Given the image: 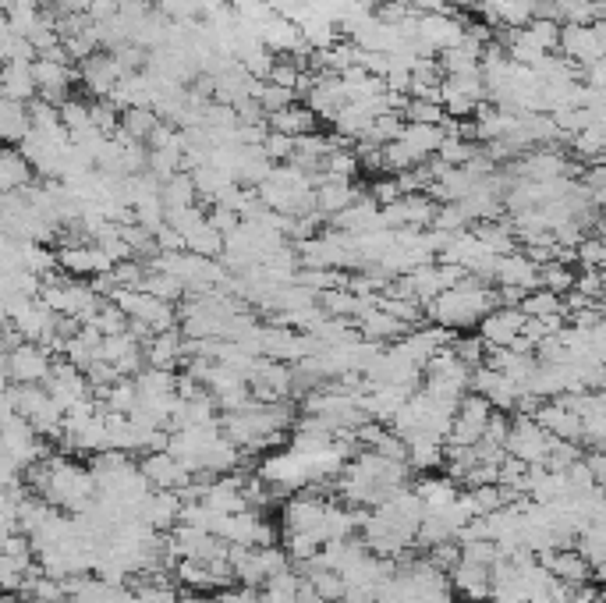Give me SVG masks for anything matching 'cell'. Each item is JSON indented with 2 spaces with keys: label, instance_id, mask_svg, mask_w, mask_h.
<instances>
[{
  "label": "cell",
  "instance_id": "1",
  "mask_svg": "<svg viewBox=\"0 0 606 603\" xmlns=\"http://www.w3.org/2000/svg\"><path fill=\"white\" fill-rule=\"evenodd\" d=\"M493 306H497V295H493L490 284L465 274L461 284H454V288H447L443 295H436L433 302H426V306H422V316H429L436 327L454 334V330L479 327V320L490 313Z\"/></svg>",
  "mask_w": 606,
  "mask_h": 603
},
{
  "label": "cell",
  "instance_id": "2",
  "mask_svg": "<svg viewBox=\"0 0 606 603\" xmlns=\"http://www.w3.org/2000/svg\"><path fill=\"white\" fill-rule=\"evenodd\" d=\"M110 298H114V306L128 316V323H139V327H146L149 334L174 330V323H178V309H174L171 302L146 295V291H139V288H117Z\"/></svg>",
  "mask_w": 606,
  "mask_h": 603
},
{
  "label": "cell",
  "instance_id": "3",
  "mask_svg": "<svg viewBox=\"0 0 606 603\" xmlns=\"http://www.w3.org/2000/svg\"><path fill=\"white\" fill-rule=\"evenodd\" d=\"M553 440L557 437H550L532 416H514L511 423H507L504 455L518 458V462H525V465H543L546 455H550Z\"/></svg>",
  "mask_w": 606,
  "mask_h": 603
},
{
  "label": "cell",
  "instance_id": "4",
  "mask_svg": "<svg viewBox=\"0 0 606 603\" xmlns=\"http://www.w3.org/2000/svg\"><path fill=\"white\" fill-rule=\"evenodd\" d=\"M50 366H54V355L47 348L36 345V341H18L4 359V376H8V384L18 387H43Z\"/></svg>",
  "mask_w": 606,
  "mask_h": 603
},
{
  "label": "cell",
  "instance_id": "5",
  "mask_svg": "<svg viewBox=\"0 0 606 603\" xmlns=\"http://www.w3.org/2000/svg\"><path fill=\"white\" fill-rule=\"evenodd\" d=\"M560 57H568L575 68H585V64L603 61V47H606V29L603 22L592 25H560Z\"/></svg>",
  "mask_w": 606,
  "mask_h": 603
},
{
  "label": "cell",
  "instance_id": "6",
  "mask_svg": "<svg viewBox=\"0 0 606 603\" xmlns=\"http://www.w3.org/2000/svg\"><path fill=\"white\" fill-rule=\"evenodd\" d=\"M433 213H436L433 199H429L426 192H415V196H401L390 206H383L380 217H383V228H390V231H401V228L422 231L433 224Z\"/></svg>",
  "mask_w": 606,
  "mask_h": 603
},
{
  "label": "cell",
  "instance_id": "7",
  "mask_svg": "<svg viewBox=\"0 0 606 603\" xmlns=\"http://www.w3.org/2000/svg\"><path fill=\"white\" fill-rule=\"evenodd\" d=\"M54 256H57V267H61L68 277H78V281H86V277H96V274H107V270L114 267L110 256L96 242L61 245Z\"/></svg>",
  "mask_w": 606,
  "mask_h": 603
},
{
  "label": "cell",
  "instance_id": "8",
  "mask_svg": "<svg viewBox=\"0 0 606 603\" xmlns=\"http://www.w3.org/2000/svg\"><path fill=\"white\" fill-rule=\"evenodd\" d=\"M539 564L553 579H560L564 586H582V582H599V575L589 568L582 554L575 547H560V550H543L539 554Z\"/></svg>",
  "mask_w": 606,
  "mask_h": 603
},
{
  "label": "cell",
  "instance_id": "9",
  "mask_svg": "<svg viewBox=\"0 0 606 603\" xmlns=\"http://www.w3.org/2000/svg\"><path fill=\"white\" fill-rule=\"evenodd\" d=\"M521 323H525V316L518 306H493L479 320V341L486 348H507L521 334Z\"/></svg>",
  "mask_w": 606,
  "mask_h": 603
},
{
  "label": "cell",
  "instance_id": "10",
  "mask_svg": "<svg viewBox=\"0 0 606 603\" xmlns=\"http://www.w3.org/2000/svg\"><path fill=\"white\" fill-rule=\"evenodd\" d=\"M43 387H47L50 398L64 408H71L75 401L89 398V384H86V373L82 369H75L71 362H54L47 373V380H43Z\"/></svg>",
  "mask_w": 606,
  "mask_h": 603
},
{
  "label": "cell",
  "instance_id": "11",
  "mask_svg": "<svg viewBox=\"0 0 606 603\" xmlns=\"http://www.w3.org/2000/svg\"><path fill=\"white\" fill-rule=\"evenodd\" d=\"M178 515H181V497L174 490H149L139 501V508H135V518L142 525H149L153 533H164V529L178 525Z\"/></svg>",
  "mask_w": 606,
  "mask_h": 603
},
{
  "label": "cell",
  "instance_id": "12",
  "mask_svg": "<svg viewBox=\"0 0 606 603\" xmlns=\"http://www.w3.org/2000/svg\"><path fill=\"white\" fill-rule=\"evenodd\" d=\"M139 472L146 476V483L153 486V490H174V494H178L181 486H188V476H192V472H188L174 455H167V451L146 455L139 465Z\"/></svg>",
  "mask_w": 606,
  "mask_h": 603
},
{
  "label": "cell",
  "instance_id": "13",
  "mask_svg": "<svg viewBox=\"0 0 606 603\" xmlns=\"http://www.w3.org/2000/svg\"><path fill=\"white\" fill-rule=\"evenodd\" d=\"M366 188H358L355 181H337V178H319L312 181V196H316V210L323 217H337L344 206H351Z\"/></svg>",
  "mask_w": 606,
  "mask_h": 603
},
{
  "label": "cell",
  "instance_id": "14",
  "mask_svg": "<svg viewBox=\"0 0 606 603\" xmlns=\"http://www.w3.org/2000/svg\"><path fill=\"white\" fill-rule=\"evenodd\" d=\"M78 79H82V86H86L93 96L107 100V96L114 93L117 82H121V68H117V61L110 54H93V57H86V61H82V68H78Z\"/></svg>",
  "mask_w": 606,
  "mask_h": 603
},
{
  "label": "cell",
  "instance_id": "15",
  "mask_svg": "<svg viewBox=\"0 0 606 603\" xmlns=\"http://www.w3.org/2000/svg\"><path fill=\"white\" fill-rule=\"evenodd\" d=\"M355 330L362 341H373V345H394V341H401L404 334H408V323L394 320L390 313H383V309H369V313H362L355 320Z\"/></svg>",
  "mask_w": 606,
  "mask_h": 603
},
{
  "label": "cell",
  "instance_id": "16",
  "mask_svg": "<svg viewBox=\"0 0 606 603\" xmlns=\"http://www.w3.org/2000/svg\"><path fill=\"white\" fill-rule=\"evenodd\" d=\"M334 228L337 231H348V235H366V231H380L383 228V217H380V206L369 199V192L355 199L351 206H344L341 213L334 217Z\"/></svg>",
  "mask_w": 606,
  "mask_h": 603
},
{
  "label": "cell",
  "instance_id": "17",
  "mask_svg": "<svg viewBox=\"0 0 606 603\" xmlns=\"http://www.w3.org/2000/svg\"><path fill=\"white\" fill-rule=\"evenodd\" d=\"M493 281L507 284V288L532 291L539 288V267L532 263L525 252H511V256H497V267H493Z\"/></svg>",
  "mask_w": 606,
  "mask_h": 603
},
{
  "label": "cell",
  "instance_id": "18",
  "mask_svg": "<svg viewBox=\"0 0 606 603\" xmlns=\"http://www.w3.org/2000/svg\"><path fill=\"white\" fill-rule=\"evenodd\" d=\"M447 586H454V593H461L465 600L472 603H482L490 596V568H482V564H472V561H458L447 572Z\"/></svg>",
  "mask_w": 606,
  "mask_h": 603
},
{
  "label": "cell",
  "instance_id": "19",
  "mask_svg": "<svg viewBox=\"0 0 606 603\" xmlns=\"http://www.w3.org/2000/svg\"><path fill=\"white\" fill-rule=\"evenodd\" d=\"M266 128H270V132H280V135H291V139H298V135L316 132L319 118L312 114L309 107H305V103H291V107L266 114Z\"/></svg>",
  "mask_w": 606,
  "mask_h": 603
},
{
  "label": "cell",
  "instance_id": "20",
  "mask_svg": "<svg viewBox=\"0 0 606 603\" xmlns=\"http://www.w3.org/2000/svg\"><path fill=\"white\" fill-rule=\"evenodd\" d=\"M25 185H32V167L25 164L18 149L0 142V196H11V192H18Z\"/></svg>",
  "mask_w": 606,
  "mask_h": 603
},
{
  "label": "cell",
  "instance_id": "21",
  "mask_svg": "<svg viewBox=\"0 0 606 603\" xmlns=\"http://www.w3.org/2000/svg\"><path fill=\"white\" fill-rule=\"evenodd\" d=\"M461 490H458V483H454L451 476H426L422 479L419 486H415V497L422 501V511H440V508H447V504L458 497Z\"/></svg>",
  "mask_w": 606,
  "mask_h": 603
},
{
  "label": "cell",
  "instance_id": "22",
  "mask_svg": "<svg viewBox=\"0 0 606 603\" xmlns=\"http://www.w3.org/2000/svg\"><path fill=\"white\" fill-rule=\"evenodd\" d=\"M25 132H29V107L15 100H4L0 96V142L11 146V142H22Z\"/></svg>",
  "mask_w": 606,
  "mask_h": 603
},
{
  "label": "cell",
  "instance_id": "23",
  "mask_svg": "<svg viewBox=\"0 0 606 603\" xmlns=\"http://www.w3.org/2000/svg\"><path fill=\"white\" fill-rule=\"evenodd\" d=\"M575 274L578 270L571 267V263H560V259H550V263H543L539 267V288L553 291V295H568V291H575Z\"/></svg>",
  "mask_w": 606,
  "mask_h": 603
},
{
  "label": "cell",
  "instance_id": "24",
  "mask_svg": "<svg viewBox=\"0 0 606 603\" xmlns=\"http://www.w3.org/2000/svg\"><path fill=\"white\" fill-rule=\"evenodd\" d=\"M160 203H164V210H181V206H192L195 203L192 174L178 171L174 178H167L164 185H160Z\"/></svg>",
  "mask_w": 606,
  "mask_h": 603
},
{
  "label": "cell",
  "instance_id": "25",
  "mask_svg": "<svg viewBox=\"0 0 606 603\" xmlns=\"http://www.w3.org/2000/svg\"><path fill=\"white\" fill-rule=\"evenodd\" d=\"M156 110H149V107H128V110H121V121H117V128L128 135L132 142H146L149 139V132L156 128Z\"/></svg>",
  "mask_w": 606,
  "mask_h": 603
},
{
  "label": "cell",
  "instance_id": "26",
  "mask_svg": "<svg viewBox=\"0 0 606 603\" xmlns=\"http://www.w3.org/2000/svg\"><path fill=\"white\" fill-rule=\"evenodd\" d=\"M518 309L525 320H532V316H557V313H564V298L553 295V291H546V288H532L529 295L518 302Z\"/></svg>",
  "mask_w": 606,
  "mask_h": 603
},
{
  "label": "cell",
  "instance_id": "27",
  "mask_svg": "<svg viewBox=\"0 0 606 603\" xmlns=\"http://www.w3.org/2000/svg\"><path fill=\"white\" fill-rule=\"evenodd\" d=\"M185 252L202 256V259H220V252H224V235H220V231H213L210 220H206L199 231H192V235L185 238Z\"/></svg>",
  "mask_w": 606,
  "mask_h": 603
},
{
  "label": "cell",
  "instance_id": "28",
  "mask_svg": "<svg viewBox=\"0 0 606 603\" xmlns=\"http://www.w3.org/2000/svg\"><path fill=\"white\" fill-rule=\"evenodd\" d=\"M397 139L408 142V146H412L415 153H422V157H433L436 146L443 142V132L436 125H404Z\"/></svg>",
  "mask_w": 606,
  "mask_h": 603
},
{
  "label": "cell",
  "instance_id": "29",
  "mask_svg": "<svg viewBox=\"0 0 606 603\" xmlns=\"http://www.w3.org/2000/svg\"><path fill=\"white\" fill-rule=\"evenodd\" d=\"M139 291H146V295H153V298H164V302H174V298H181V284L174 281L171 274H164V270H156V267H146Z\"/></svg>",
  "mask_w": 606,
  "mask_h": 603
},
{
  "label": "cell",
  "instance_id": "30",
  "mask_svg": "<svg viewBox=\"0 0 606 603\" xmlns=\"http://www.w3.org/2000/svg\"><path fill=\"white\" fill-rule=\"evenodd\" d=\"M479 153V142H468V139H443L440 146H436L433 157L443 160L447 167H465L468 160Z\"/></svg>",
  "mask_w": 606,
  "mask_h": 603
},
{
  "label": "cell",
  "instance_id": "31",
  "mask_svg": "<svg viewBox=\"0 0 606 603\" xmlns=\"http://www.w3.org/2000/svg\"><path fill=\"white\" fill-rule=\"evenodd\" d=\"M404 125H440L443 107L436 100H408L401 107Z\"/></svg>",
  "mask_w": 606,
  "mask_h": 603
},
{
  "label": "cell",
  "instance_id": "32",
  "mask_svg": "<svg viewBox=\"0 0 606 603\" xmlns=\"http://www.w3.org/2000/svg\"><path fill=\"white\" fill-rule=\"evenodd\" d=\"M575 263H578V270H603L606 245L599 242L596 235H585L582 242L575 245Z\"/></svg>",
  "mask_w": 606,
  "mask_h": 603
},
{
  "label": "cell",
  "instance_id": "33",
  "mask_svg": "<svg viewBox=\"0 0 606 603\" xmlns=\"http://www.w3.org/2000/svg\"><path fill=\"white\" fill-rule=\"evenodd\" d=\"M525 29H529V36L539 43V50H546V54H553V50H557V40H560V22H557V18H532Z\"/></svg>",
  "mask_w": 606,
  "mask_h": 603
},
{
  "label": "cell",
  "instance_id": "34",
  "mask_svg": "<svg viewBox=\"0 0 606 603\" xmlns=\"http://www.w3.org/2000/svg\"><path fill=\"white\" fill-rule=\"evenodd\" d=\"M451 352L458 355V359L465 362L468 369L482 366V359H486V345L479 341V334H472V337H454V341H451Z\"/></svg>",
  "mask_w": 606,
  "mask_h": 603
},
{
  "label": "cell",
  "instance_id": "35",
  "mask_svg": "<svg viewBox=\"0 0 606 603\" xmlns=\"http://www.w3.org/2000/svg\"><path fill=\"white\" fill-rule=\"evenodd\" d=\"M298 75H302V68H295V64L284 57V61H277L273 64V71H270V79L266 82H273V86H280V89H291L295 93V86H298Z\"/></svg>",
  "mask_w": 606,
  "mask_h": 603
},
{
  "label": "cell",
  "instance_id": "36",
  "mask_svg": "<svg viewBox=\"0 0 606 603\" xmlns=\"http://www.w3.org/2000/svg\"><path fill=\"white\" fill-rule=\"evenodd\" d=\"M369 199L383 210V206H390L394 199H401V188H397L394 178H376L373 185H369Z\"/></svg>",
  "mask_w": 606,
  "mask_h": 603
},
{
  "label": "cell",
  "instance_id": "37",
  "mask_svg": "<svg viewBox=\"0 0 606 603\" xmlns=\"http://www.w3.org/2000/svg\"><path fill=\"white\" fill-rule=\"evenodd\" d=\"M153 242L160 252H185V235L174 231L171 224H160V228L153 231Z\"/></svg>",
  "mask_w": 606,
  "mask_h": 603
},
{
  "label": "cell",
  "instance_id": "38",
  "mask_svg": "<svg viewBox=\"0 0 606 603\" xmlns=\"http://www.w3.org/2000/svg\"><path fill=\"white\" fill-rule=\"evenodd\" d=\"M156 8H160V15L167 18H195L199 15V8H195V0H156Z\"/></svg>",
  "mask_w": 606,
  "mask_h": 603
},
{
  "label": "cell",
  "instance_id": "39",
  "mask_svg": "<svg viewBox=\"0 0 606 603\" xmlns=\"http://www.w3.org/2000/svg\"><path fill=\"white\" fill-rule=\"evenodd\" d=\"M259 603H298V593L295 589L270 586V582H266V589H259Z\"/></svg>",
  "mask_w": 606,
  "mask_h": 603
}]
</instances>
